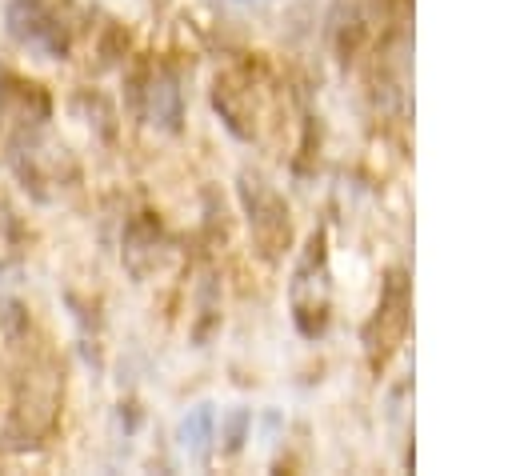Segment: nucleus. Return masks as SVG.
I'll return each instance as SVG.
<instances>
[{"instance_id":"nucleus-1","label":"nucleus","mask_w":512,"mask_h":476,"mask_svg":"<svg viewBox=\"0 0 512 476\" xmlns=\"http://www.w3.org/2000/svg\"><path fill=\"white\" fill-rule=\"evenodd\" d=\"M60 400H64V368L52 352H32L12 384V408L4 424L8 448H40L56 424H60Z\"/></svg>"},{"instance_id":"nucleus-2","label":"nucleus","mask_w":512,"mask_h":476,"mask_svg":"<svg viewBox=\"0 0 512 476\" xmlns=\"http://www.w3.org/2000/svg\"><path fill=\"white\" fill-rule=\"evenodd\" d=\"M8 36L20 48H32L40 56H68L76 28H80V12L72 0H12L4 12Z\"/></svg>"},{"instance_id":"nucleus-3","label":"nucleus","mask_w":512,"mask_h":476,"mask_svg":"<svg viewBox=\"0 0 512 476\" xmlns=\"http://www.w3.org/2000/svg\"><path fill=\"white\" fill-rule=\"evenodd\" d=\"M240 196H244V208H248V224H252V236L260 244L264 256H276L284 244H288V208L280 204V196L272 188H264V180L256 176H244L240 180Z\"/></svg>"},{"instance_id":"nucleus-4","label":"nucleus","mask_w":512,"mask_h":476,"mask_svg":"<svg viewBox=\"0 0 512 476\" xmlns=\"http://www.w3.org/2000/svg\"><path fill=\"white\" fill-rule=\"evenodd\" d=\"M140 112L160 128H180V92L164 72H152L140 88Z\"/></svg>"},{"instance_id":"nucleus-5","label":"nucleus","mask_w":512,"mask_h":476,"mask_svg":"<svg viewBox=\"0 0 512 476\" xmlns=\"http://www.w3.org/2000/svg\"><path fill=\"white\" fill-rule=\"evenodd\" d=\"M24 244H28V236H24L20 220H16V212L0 200V272H8V268H16V264H20Z\"/></svg>"},{"instance_id":"nucleus-6","label":"nucleus","mask_w":512,"mask_h":476,"mask_svg":"<svg viewBox=\"0 0 512 476\" xmlns=\"http://www.w3.org/2000/svg\"><path fill=\"white\" fill-rule=\"evenodd\" d=\"M180 440H184V448L196 452V456L208 448V440H212V408H208V404H200V408H192V412L184 416Z\"/></svg>"},{"instance_id":"nucleus-7","label":"nucleus","mask_w":512,"mask_h":476,"mask_svg":"<svg viewBox=\"0 0 512 476\" xmlns=\"http://www.w3.org/2000/svg\"><path fill=\"white\" fill-rule=\"evenodd\" d=\"M8 112V72H0V116Z\"/></svg>"}]
</instances>
